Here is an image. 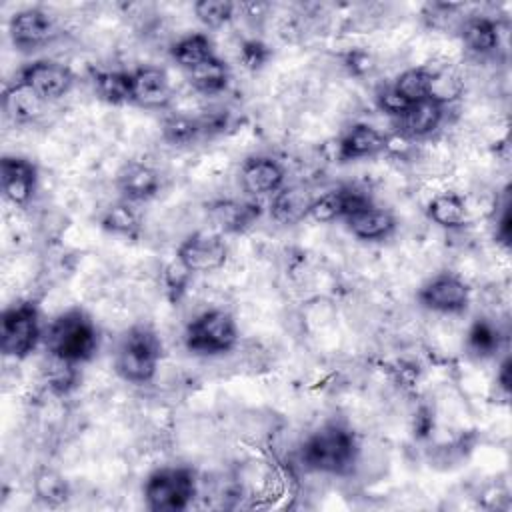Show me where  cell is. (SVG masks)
I'll use <instances>...</instances> for the list:
<instances>
[{
	"instance_id": "obj_20",
	"label": "cell",
	"mask_w": 512,
	"mask_h": 512,
	"mask_svg": "<svg viewBox=\"0 0 512 512\" xmlns=\"http://www.w3.org/2000/svg\"><path fill=\"white\" fill-rule=\"evenodd\" d=\"M262 208L258 202H238V200H218L210 206L212 222L224 234H236L246 230L260 216Z\"/></svg>"
},
{
	"instance_id": "obj_30",
	"label": "cell",
	"mask_w": 512,
	"mask_h": 512,
	"mask_svg": "<svg viewBox=\"0 0 512 512\" xmlns=\"http://www.w3.org/2000/svg\"><path fill=\"white\" fill-rule=\"evenodd\" d=\"M500 346V334L488 320H476L468 330V350L480 358L492 356Z\"/></svg>"
},
{
	"instance_id": "obj_8",
	"label": "cell",
	"mask_w": 512,
	"mask_h": 512,
	"mask_svg": "<svg viewBox=\"0 0 512 512\" xmlns=\"http://www.w3.org/2000/svg\"><path fill=\"white\" fill-rule=\"evenodd\" d=\"M8 34L18 50H36L54 38L56 22L54 16L44 8H24L12 14Z\"/></svg>"
},
{
	"instance_id": "obj_16",
	"label": "cell",
	"mask_w": 512,
	"mask_h": 512,
	"mask_svg": "<svg viewBox=\"0 0 512 512\" xmlns=\"http://www.w3.org/2000/svg\"><path fill=\"white\" fill-rule=\"evenodd\" d=\"M386 144V136L378 128L370 124H354L338 142V158L342 162L372 158L384 152Z\"/></svg>"
},
{
	"instance_id": "obj_10",
	"label": "cell",
	"mask_w": 512,
	"mask_h": 512,
	"mask_svg": "<svg viewBox=\"0 0 512 512\" xmlns=\"http://www.w3.org/2000/svg\"><path fill=\"white\" fill-rule=\"evenodd\" d=\"M418 300L432 312L458 314L464 312L470 302V288L454 274H438L420 288Z\"/></svg>"
},
{
	"instance_id": "obj_11",
	"label": "cell",
	"mask_w": 512,
	"mask_h": 512,
	"mask_svg": "<svg viewBox=\"0 0 512 512\" xmlns=\"http://www.w3.org/2000/svg\"><path fill=\"white\" fill-rule=\"evenodd\" d=\"M0 182L6 200L16 206H24L36 192L38 168L28 158L4 156L0 160Z\"/></svg>"
},
{
	"instance_id": "obj_19",
	"label": "cell",
	"mask_w": 512,
	"mask_h": 512,
	"mask_svg": "<svg viewBox=\"0 0 512 512\" xmlns=\"http://www.w3.org/2000/svg\"><path fill=\"white\" fill-rule=\"evenodd\" d=\"M314 196L304 186H282L270 202V216L276 224L294 226L308 218V210Z\"/></svg>"
},
{
	"instance_id": "obj_9",
	"label": "cell",
	"mask_w": 512,
	"mask_h": 512,
	"mask_svg": "<svg viewBox=\"0 0 512 512\" xmlns=\"http://www.w3.org/2000/svg\"><path fill=\"white\" fill-rule=\"evenodd\" d=\"M176 258L192 272H212L224 266L228 244L220 234L194 232L176 250Z\"/></svg>"
},
{
	"instance_id": "obj_28",
	"label": "cell",
	"mask_w": 512,
	"mask_h": 512,
	"mask_svg": "<svg viewBox=\"0 0 512 512\" xmlns=\"http://www.w3.org/2000/svg\"><path fill=\"white\" fill-rule=\"evenodd\" d=\"M32 486H34L36 498L42 504H46V506H60L70 496L68 480L60 472H56L52 468L38 470L34 480H32Z\"/></svg>"
},
{
	"instance_id": "obj_29",
	"label": "cell",
	"mask_w": 512,
	"mask_h": 512,
	"mask_svg": "<svg viewBox=\"0 0 512 512\" xmlns=\"http://www.w3.org/2000/svg\"><path fill=\"white\" fill-rule=\"evenodd\" d=\"M202 132L200 118L188 114H170L162 122V138L172 146H190Z\"/></svg>"
},
{
	"instance_id": "obj_34",
	"label": "cell",
	"mask_w": 512,
	"mask_h": 512,
	"mask_svg": "<svg viewBox=\"0 0 512 512\" xmlns=\"http://www.w3.org/2000/svg\"><path fill=\"white\" fill-rule=\"evenodd\" d=\"M52 366L48 370V384L56 394L70 392L78 382V364L50 356Z\"/></svg>"
},
{
	"instance_id": "obj_6",
	"label": "cell",
	"mask_w": 512,
	"mask_h": 512,
	"mask_svg": "<svg viewBox=\"0 0 512 512\" xmlns=\"http://www.w3.org/2000/svg\"><path fill=\"white\" fill-rule=\"evenodd\" d=\"M238 342V326L224 310H206L198 314L184 332V344L196 354H224Z\"/></svg>"
},
{
	"instance_id": "obj_21",
	"label": "cell",
	"mask_w": 512,
	"mask_h": 512,
	"mask_svg": "<svg viewBox=\"0 0 512 512\" xmlns=\"http://www.w3.org/2000/svg\"><path fill=\"white\" fill-rule=\"evenodd\" d=\"M426 216L440 228H462L468 220V208L460 194L444 192L434 196L426 206Z\"/></svg>"
},
{
	"instance_id": "obj_2",
	"label": "cell",
	"mask_w": 512,
	"mask_h": 512,
	"mask_svg": "<svg viewBox=\"0 0 512 512\" xmlns=\"http://www.w3.org/2000/svg\"><path fill=\"white\" fill-rule=\"evenodd\" d=\"M356 454L354 434L340 424H326L312 432L300 452L306 468L322 474H346L354 466Z\"/></svg>"
},
{
	"instance_id": "obj_7",
	"label": "cell",
	"mask_w": 512,
	"mask_h": 512,
	"mask_svg": "<svg viewBox=\"0 0 512 512\" xmlns=\"http://www.w3.org/2000/svg\"><path fill=\"white\" fill-rule=\"evenodd\" d=\"M16 80L34 90L44 102H52L64 98L70 92L74 74L66 64L42 58L22 66Z\"/></svg>"
},
{
	"instance_id": "obj_36",
	"label": "cell",
	"mask_w": 512,
	"mask_h": 512,
	"mask_svg": "<svg viewBox=\"0 0 512 512\" xmlns=\"http://www.w3.org/2000/svg\"><path fill=\"white\" fill-rule=\"evenodd\" d=\"M266 54H268L266 48L256 40L244 44V48H242V58L248 66H260L266 60Z\"/></svg>"
},
{
	"instance_id": "obj_18",
	"label": "cell",
	"mask_w": 512,
	"mask_h": 512,
	"mask_svg": "<svg viewBox=\"0 0 512 512\" xmlns=\"http://www.w3.org/2000/svg\"><path fill=\"white\" fill-rule=\"evenodd\" d=\"M2 110L12 124H30L40 118L44 110V100L26 84L16 80L4 88Z\"/></svg>"
},
{
	"instance_id": "obj_33",
	"label": "cell",
	"mask_w": 512,
	"mask_h": 512,
	"mask_svg": "<svg viewBox=\"0 0 512 512\" xmlns=\"http://www.w3.org/2000/svg\"><path fill=\"white\" fill-rule=\"evenodd\" d=\"M194 14L204 26L220 28L232 18L234 4L228 0H200L194 4Z\"/></svg>"
},
{
	"instance_id": "obj_25",
	"label": "cell",
	"mask_w": 512,
	"mask_h": 512,
	"mask_svg": "<svg viewBox=\"0 0 512 512\" xmlns=\"http://www.w3.org/2000/svg\"><path fill=\"white\" fill-rule=\"evenodd\" d=\"M96 94L110 104L132 102V72L100 70L94 74Z\"/></svg>"
},
{
	"instance_id": "obj_14",
	"label": "cell",
	"mask_w": 512,
	"mask_h": 512,
	"mask_svg": "<svg viewBox=\"0 0 512 512\" xmlns=\"http://www.w3.org/2000/svg\"><path fill=\"white\" fill-rule=\"evenodd\" d=\"M172 98L168 74L158 66L132 70V102L142 108H164Z\"/></svg>"
},
{
	"instance_id": "obj_32",
	"label": "cell",
	"mask_w": 512,
	"mask_h": 512,
	"mask_svg": "<svg viewBox=\"0 0 512 512\" xmlns=\"http://www.w3.org/2000/svg\"><path fill=\"white\" fill-rule=\"evenodd\" d=\"M192 274L194 272L188 266H184L178 258H174L172 262L166 264V268L162 272V282H164V290H166V296L170 302L176 304L186 294Z\"/></svg>"
},
{
	"instance_id": "obj_12",
	"label": "cell",
	"mask_w": 512,
	"mask_h": 512,
	"mask_svg": "<svg viewBox=\"0 0 512 512\" xmlns=\"http://www.w3.org/2000/svg\"><path fill=\"white\" fill-rule=\"evenodd\" d=\"M284 178V168L270 156H250L240 166V184L250 196H274L284 186Z\"/></svg>"
},
{
	"instance_id": "obj_23",
	"label": "cell",
	"mask_w": 512,
	"mask_h": 512,
	"mask_svg": "<svg viewBox=\"0 0 512 512\" xmlns=\"http://www.w3.org/2000/svg\"><path fill=\"white\" fill-rule=\"evenodd\" d=\"M186 76L194 90H198L202 94H218L228 86L230 70L224 60H220L218 56H212L210 60L188 70Z\"/></svg>"
},
{
	"instance_id": "obj_24",
	"label": "cell",
	"mask_w": 512,
	"mask_h": 512,
	"mask_svg": "<svg viewBox=\"0 0 512 512\" xmlns=\"http://www.w3.org/2000/svg\"><path fill=\"white\" fill-rule=\"evenodd\" d=\"M462 40L468 50H472L476 54H490L500 44L498 26L490 18L474 16V18L466 20L462 26Z\"/></svg>"
},
{
	"instance_id": "obj_22",
	"label": "cell",
	"mask_w": 512,
	"mask_h": 512,
	"mask_svg": "<svg viewBox=\"0 0 512 512\" xmlns=\"http://www.w3.org/2000/svg\"><path fill=\"white\" fill-rule=\"evenodd\" d=\"M170 56L174 58V62L180 68H184L188 72V70L196 68L198 64L210 60L216 54H214L210 38L202 32H194V34H188V36L180 38L178 42H174L170 48Z\"/></svg>"
},
{
	"instance_id": "obj_13",
	"label": "cell",
	"mask_w": 512,
	"mask_h": 512,
	"mask_svg": "<svg viewBox=\"0 0 512 512\" xmlns=\"http://www.w3.org/2000/svg\"><path fill=\"white\" fill-rule=\"evenodd\" d=\"M116 186L122 194V200L144 202L154 198L160 192L162 180L156 168L144 162H126L116 174Z\"/></svg>"
},
{
	"instance_id": "obj_5",
	"label": "cell",
	"mask_w": 512,
	"mask_h": 512,
	"mask_svg": "<svg viewBox=\"0 0 512 512\" xmlns=\"http://www.w3.org/2000/svg\"><path fill=\"white\" fill-rule=\"evenodd\" d=\"M42 336L44 328L34 302H18L2 312L0 348L4 356L16 360L30 356Z\"/></svg>"
},
{
	"instance_id": "obj_35",
	"label": "cell",
	"mask_w": 512,
	"mask_h": 512,
	"mask_svg": "<svg viewBox=\"0 0 512 512\" xmlns=\"http://www.w3.org/2000/svg\"><path fill=\"white\" fill-rule=\"evenodd\" d=\"M376 104H378V108H380L384 114H388V116H392V118L402 116V114L412 106L392 84L382 86V88L376 92Z\"/></svg>"
},
{
	"instance_id": "obj_27",
	"label": "cell",
	"mask_w": 512,
	"mask_h": 512,
	"mask_svg": "<svg viewBox=\"0 0 512 512\" xmlns=\"http://www.w3.org/2000/svg\"><path fill=\"white\" fill-rule=\"evenodd\" d=\"M100 226L110 234L136 238L140 232V218L132 202L122 200L104 210V214L100 216Z\"/></svg>"
},
{
	"instance_id": "obj_37",
	"label": "cell",
	"mask_w": 512,
	"mask_h": 512,
	"mask_svg": "<svg viewBox=\"0 0 512 512\" xmlns=\"http://www.w3.org/2000/svg\"><path fill=\"white\" fill-rule=\"evenodd\" d=\"M498 384L502 386L504 392H508V388H510V360L502 362L500 372H498Z\"/></svg>"
},
{
	"instance_id": "obj_15",
	"label": "cell",
	"mask_w": 512,
	"mask_h": 512,
	"mask_svg": "<svg viewBox=\"0 0 512 512\" xmlns=\"http://www.w3.org/2000/svg\"><path fill=\"white\" fill-rule=\"evenodd\" d=\"M444 106L446 102L436 96L424 98L414 102L402 116L394 118V126L406 138H424L440 126L444 118Z\"/></svg>"
},
{
	"instance_id": "obj_31",
	"label": "cell",
	"mask_w": 512,
	"mask_h": 512,
	"mask_svg": "<svg viewBox=\"0 0 512 512\" xmlns=\"http://www.w3.org/2000/svg\"><path fill=\"white\" fill-rule=\"evenodd\" d=\"M342 216H344L342 188L314 196L308 210V218L316 222H334V220H342Z\"/></svg>"
},
{
	"instance_id": "obj_17",
	"label": "cell",
	"mask_w": 512,
	"mask_h": 512,
	"mask_svg": "<svg viewBox=\"0 0 512 512\" xmlns=\"http://www.w3.org/2000/svg\"><path fill=\"white\" fill-rule=\"evenodd\" d=\"M346 228L352 236L368 242H378L388 238L396 228V218L390 210L378 208L374 204L344 218Z\"/></svg>"
},
{
	"instance_id": "obj_26",
	"label": "cell",
	"mask_w": 512,
	"mask_h": 512,
	"mask_svg": "<svg viewBox=\"0 0 512 512\" xmlns=\"http://www.w3.org/2000/svg\"><path fill=\"white\" fill-rule=\"evenodd\" d=\"M434 78H436V74L432 70H428L426 66H414V68H406L404 72H400L396 76V80L392 82V86L410 104H414V102H420V100L432 96Z\"/></svg>"
},
{
	"instance_id": "obj_4",
	"label": "cell",
	"mask_w": 512,
	"mask_h": 512,
	"mask_svg": "<svg viewBox=\"0 0 512 512\" xmlns=\"http://www.w3.org/2000/svg\"><path fill=\"white\" fill-rule=\"evenodd\" d=\"M196 496V476L190 468L168 466L154 470L144 482L146 506L154 512H178Z\"/></svg>"
},
{
	"instance_id": "obj_1",
	"label": "cell",
	"mask_w": 512,
	"mask_h": 512,
	"mask_svg": "<svg viewBox=\"0 0 512 512\" xmlns=\"http://www.w3.org/2000/svg\"><path fill=\"white\" fill-rule=\"evenodd\" d=\"M42 342L50 356L72 364H82L96 354L98 332L84 310L70 308L44 328Z\"/></svg>"
},
{
	"instance_id": "obj_3",
	"label": "cell",
	"mask_w": 512,
	"mask_h": 512,
	"mask_svg": "<svg viewBox=\"0 0 512 512\" xmlns=\"http://www.w3.org/2000/svg\"><path fill=\"white\" fill-rule=\"evenodd\" d=\"M160 356L162 344L156 332L148 326H132L116 350L114 368L122 380L146 384L154 378Z\"/></svg>"
}]
</instances>
